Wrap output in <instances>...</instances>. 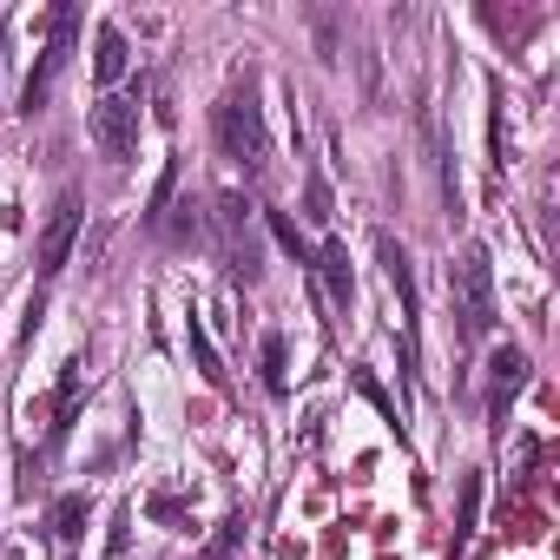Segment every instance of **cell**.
<instances>
[{"label": "cell", "instance_id": "6da1fadb", "mask_svg": "<svg viewBox=\"0 0 560 560\" xmlns=\"http://www.w3.org/2000/svg\"><path fill=\"white\" fill-rule=\"evenodd\" d=\"M448 304H455L462 343H481L494 330V264H488V244H462V257L448 264Z\"/></svg>", "mask_w": 560, "mask_h": 560}, {"label": "cell", "instance_id": "7a4b0ae2", "mask_svg": "<svg viewBox=\"0 0 560 560\" xmlns=\"http://www.w3.org/2000/svg\"><path fill=\"white\" fill-rule=\"evenodd\" d=\"M218 145L244 172H264L270 165V132H264V106H257V86L250 80H237L224 93V106H218Z\"/></svg>", "mask_w": 560, "mask_h": 560}, {"label": "cell", "instance_id": "3957f363", "mask_svg": "<svg viewBox=\"0 0 560 560\" xmlns=\"http://www.w3.org/2000/svg\"><path fill=\"white\" fill-rule=\"evenodd\" d=\"M73 34H80V8H54V21H47V54H40V67H34L27 86H21V113H27V119L54 100V86H60V73H67V60H73Z\"/></svg>", "mask_w": 560, "mask_h": 560}, {"label": "cell", "instance_id": "277c9868", "mask_svg": "<svg viewBox=\"0 0 560 560\" xmlns=\"http://www.w3.org/2000/svg\"><path fill=\"white\" fill-rule=\"evenodd\" d=\"M218 237H224V257H231V270L244 277V284H257L264 250H257V224H250V205H244V191H218Z\"/></svg>", "mask_w": 560, "mask_h": 560}, {"label": "cell", "instance_id": "5b68a950", "mask_svg": "<svg viewBox=\"0 0 560 560\" xmlns=\"http://www.w3.org/2000/svg\"><path fill=\"white\" fill-rule=\"evenodd\" d=\"M86 126H93V145L106 159H132V145H139V93H106Z\"/></svg>", "mask_w": 560, "mask_h": 560}, {"label": "cell", "instance_id": "8992f818", "mask_svg": "<svg viewBox=\"0 0 560 560\" xmlns=\"http://www.w3.org/2000/svg\"><path fill=\"white\" fill-rule=\"evenodd\" d=\"M80 191H60V205H54V218H47V231H40V284H54V277L67 270V257H73V237H80Z\"/></svg>", "mask_w": 560, "mask_h": 560}, {"label": "cell", "instance_id": "52a82bcc", "mask_svg": "<svg viewBox=\"0 0 560 560\" xmlns=\"http://www.w3.org/2000/svg\"><path fill=\"white\" fill-rule=\"evenodd\" d=\"M376 257H383V277H389V291L402 304V350L416 357V264H409V250L389 231H376Z\"/></svg>", "mask_w": 560, "mask_h": 560}, {"label": "cell", "instance_id": "ba28073f", "mask_svg": "<svg viewBox=\"0 0 560 560\" xmlns=\"http://www.w3.org/2000/svg\"><path fill=\"white\" fill-rule=\"evenodd\" d=\"M521 383H527V357L521 350H494L488 357V422L494 429L508 422V402L521 396Z\"/></svg>", "mask_w": 560, "mask_h": 560}, {"label": "cell", "instance_id": "9c48e42d", "mask_svg": "<svg viewBox=\"0 0 560 560\" xmlns=\"http://www.w3.org/2000/svg\"><path fill=\"white\" fill-rule=\"evenodd\" d=\"M317 277L330 284V304H337V311L357 304V277H350V244H343V237H330V244L317 250Z\"/></svg>", "mask_w": 560, "mask_h": 560}, {"label": "cell", "instance_id": "30bf717a", "mask_svg": "<svg viewBox=\"0 0 560 560\" xmlns=\"http://www.w3.org/2000/svg\"><path fill=\"white\" fill-rule=\"evenodd\" d=\"M126 67H132L126 34H119V27H100V40H93V80L113 86V80H126Z\"/></svg>", "mask_w": 560, "mask_h": 560}, {"label": "cell", "instance_id": "8fae6325", "mask_svg": "<svg viewBox=\"0 0 560 560\" xmlns=\"http://www.w3.org/2000/svg\"><path fill=\"white\" fill-rule=\"evenodd\" d=\"M86 514H93V501H86L80 488H73V494H60V501H54V540H60V547H73V540L86 534Z\"/></svg>", "mask_w": 560, "mask_h": 560}, {"label": "cell", "instance_id": "7c38bea8", "mask_svg": "<svg viewBox=\"0 0 560 560\" xmlns=\"http://www.w3.org/2000/svg\"><path fill=\"white\" fill-rule=\"evenodd\" d=\"M185 343H191V363H198V376H205L211 389H224L231 376H224V363H218V350H211V337H205V324H198V317H185Z\"/></svg>", "mask_w": 560, "mask_h": 560}, {"label": "cell", "instance_id": "4fadbf2b", "mask_svg": "<svg viewBox=\"0 0 560 560\" xmlns=\"http://www.w3.org/2000/svg\"><path fill=\"white\" fill-rule=\"evenodd\" d=\"M257 363H264V389H270V396L291 389V350H284V337H277V330L264 337V357H257Z\"/></svg>", "mask_w": 560, "mask_h": 560}, {"label": "cell", "instance_id": "5bb4252c", "mask_svg": "<svg viewBox=\"0 0 560 560\" xmlns=\"http://www.w3.org/2000/svg\"><path fill=\"white\" fill-rule=\"evenodd\" d=\"M80 383H86V357H73V363L60 370V396H54L60 422H54V435H67V422H73V409H80Z\"/></svg>", "mask_w": 560, "mask_h": 560}, {"label": "cell", "instance_id": "9a60e30c", "mask_svg": "<svg viewBox=\"0 0 560 560\" xmlns=\"http://www.w3.org/2000/svg\"><path fill=\"white\" fill-rule=\"evenodd\" d=\"M270 237H277V244H284V250H291L298 264H311V270H317V250L304 244V231H298V224H291L284 211H270Z\"/></svg>", "mask_w": 560, "mask_h": 560}, {"label": "cell", "instance_id": "2e32d148", "mask_svg": "<svg viewBox=\"0 0 560 560\" xmlns=\"http://www.w3.org/2000/svg\"><path fill=\"white\" fill-rule=\"evenodd\" d=\"M475 508H481V475H468V481H462V527H455L448 560H462V540H468V527H475Z\"/></svg>", "mask_w": 560, "mask_h": 560}, {"label": "cell", "instance_id": "e0dca14e", "mask_svg": "<svg viewBox=\"0 0 560 560\" xmlns=\"http://www.w3.org/2000/svg\"><path fill=\"white\" fill-rule=\"evenodd\" d=\"M488 159L508 165V119H501V93L488 100Z\"/></svg>", "mask_w": 560, "mask_h": 560}, {"label": "cell", "instance_id": "ac0fdd59", "mask_svg": "<svg viewBox=\"0 0 560 560\" xmlns=\"http://www.w3.org/2000/svg\"><path fill=\"white\" fill-rule=\"evenodd\" d=\"M304 218H311V224H330V185H324L317 172L304 178Z\"/></svg>", "mask_w": 560, "mask_h": 560}, {"label": "cell", "instance_id": "d6986e66", "mask_svg": "<svg viewBox=\"0 0 560 560\" xmlns=\"http://www.w3.org/2000/svg\"><path fill=\"white\" fill-rule=\"evenodd\" d=\"M126 521H132V514L119 508V514H113V534H106V547H113V553H126Z\"/></svg>", "mask_w": 560, "mask_h": 560}, {"label": "cell", "instance_id": "ffe728a7", "mask_svg": "<svg viewBox=\"0 0 560 560\" xmlns=\"http://www.w3.org/2000/svg\"><path fill=\"white\" fill-rule=\"evenodd\" d=\"M0 40H8V21H0Z\"/></svg>", "mask_w": 560, "mask_h": 560}]
</instances>
